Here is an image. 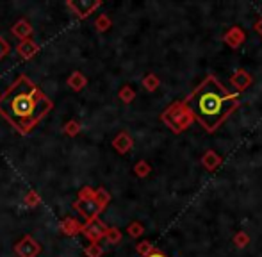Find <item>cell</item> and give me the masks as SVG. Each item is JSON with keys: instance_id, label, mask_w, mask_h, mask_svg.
Returning a JSON list of instances; mask_svg holds the SVG:
<instances>
[{"instance_id": "cell-1", "label": "cell", "mask_w": 262, "mask_h": 257, "mask_svg": "<svg viewBox=\"0 0 262 257\" xmlns=\"http://www.w3.org/2000/svg\"><path fill=\"white\" fill-rule=\"evenodd\" d=\"M54 102L27 75L18 79L0 95V115L20 134H29L50 111Z\"/></svg>"}, {"instance_id": "cell-2", "label": "cell", "mask_w": 262, "mask_h": 257, "mask_svg": "<svg viewBox=\"0 0 262 257\" xmlns=\"http://www.w3.org/2000/svg\"><path fill=\"white\" fill-rule=\"evenodd\" d=\"M186 105L207 132H214L239 105L237 93H230L216 77L209 75L193 93Z\"/></svg>"}, {"instance_id": "cell-3", "label": "cell", "mask_w": 262, "mask_h": 257, "mask_svg": "<svg viewBox=\"0 0 262 257\" xmlns=\"http://www.w3.org/2000/svg\"><path fill=\"white\" fill-rule=\"evenodd\" d=\"M109 200H111V197L105 189L84 188L82 191L79 193V200L73 204V207H75L88 222H91V220L98 218V215L107 207Z\"/></svg>"}, {"instance_id": "cell-4", "label": "cell", "mask_w": 262, "mask_h": 257, "mask_svg": "<svg viewBox=\"0 0 262 257\" xmlns=\"http://www.w3.org/2000/svg\"><path fill=\"white\" fill-rule=\"evenodd\" d=\"M162 122L173 132H182L194 122V116L186 105V102H175L171 108L162 113Z\"/></svg>"}, {"instance_id": "cell-5", "label": "cell", "mask_w": 262, "mask_h": 257, "mask_svg": "<svg viewBox=\"0 0 262 257\" xmlns=\"http://www.w3.org/2000/svg\"><path fill=\"white\" fill-rule=\"evenodd\" d=\"M14 252H16L18 257H38V254L41 252V247L39 243L34 240L32 236H24L14 247Z\"/></svg>"}, {"instance_id": "cell-6", "label": "cell", "mask_w": 262, "mask_h": 257, "mask_svg": "<svg viewBox=\"0 0 262 257\" xmlns=\"http://www.w3.org/2000/svg\"><path fill=\"white\" fill-rule=\"evenodd\" d=\"M80 232L91 241V243H98L102 238H105V232H107V225L104 222H100L98 218L91 220L88 222L86 225H82V230Z\"/></svg>"}, {"instance_id": "cell-7", "label": "cell", "mask_w": 262, "mask_h": 257, "mask_svg": "<svg viewBox=\"0 0 262 257\" xmlns=\"http://www.w3.org/2000/svg\"><path fill=\"white\" fill-rule=\"evenodd\" d=\"M252 82H253L252 75H250L248 72H245V70H237V72L230 77V84L235 88V91H237V93L246 91L250 86H252Z\"/></svg>"}, {"instance_id": "cell-8", "label": "cell", "mask_w": 262, "mask_h": 257, "mask_svg": "<svg viewBox=\"0 0 262 257\" xmlns=\"http://www.w3.org/2000/svg\"><path fill=\"white\" fill-rule=\"evenodd\" d=\"M223 39H225V43H228V47H232V49H237V47H241L243 43H245L246 34H245V31H243L241 27H232L230 31L223 36Z\"/></svg>"}, {"instance_id": "cell-9", "label": "cell", "mask_w": 262, "mask_h": 257, "mask_svg": "<svg viewBox=\"0 0 262 257\" xmlns=\"http://www.w3.org/2000/svg\"><path fill=\"white\" fill-rule=\"evenodd\" d=\"M68 6L75 11L77 16L84 18V16H88V14L93 13V11L100 6V2H68Z\"/></svg>"}, {"instance_id": "cell-10", "label": "cell", "mask_w": 262, "mask_h": 257, "mask_svg": "<svg viewBox=\"0 0 262 257\" xmlns=\"http://www.w3.org/2000/svg\"><path fill=\"white\" fill-rule=\"evenodd\" d=\"M16 50L24 59H31V57H34L36 54L39 52V45L32 41V39H25V41H21L20 45H18Z\"/></svg>"}, {"instance_id": "cell-11", "label": "cell", "mask_w": 262, "mask_h": 257, "mask_svg": "<svg viewBox=\"0 0 262 257\" xmlns=\"http://www.w3.org/2000/svg\"><path fill=\"white\" fill-rule=\"evenodd\" d=\"M132 145H134V141H132V138L127 134V132H120L113 141V146L120 154H127L128 150L132 148Z\"/></svg>"}, {"instance_id": "cell-12", "label": "cell", "mask_w": 262, "mask_h": 257, "mask_svg": "<svg viewBox=\"0 0 262 257\" xmlns=\"http://www.w3.org/2000/svg\"><path fill=\"white\" fill-rule=\"evenodd\" d=\"M202 164H204L205 170L214 172L221 164V157L217 156L214 150H207V152L204 154V157H202Z\"/></svg>"}, {"instance_id": "cell-13", "label": "cell", "mask_w": 262, "mask_h": 257, "mask_svg": "<svg viewBox=\"0 0 262 257\" xmlns=\"http://www.w3.org/2000/svg\"><path fill=\"white\" fill-rule=\"evenodd\" d=\"M13 34L16 36V38H21L25 41V39L29 38V36L32 34V27L27 24L25 20H20L18 24H14V27H13Z\"/></svg>"}, {"instance_id": "cell-14", "label": "cell", "mask_w": 262, "mask_h": 257, "mask_svg": "<svg viewBox=\"0 0 262 257\" xmlns=\"http://www.w3.org/2000/svg\"><path fill=\"white\" fill-rule=\"evenodd\" d=\"M61 229H62V232L68 234V236H75V234H79L80 230H82V225H80L79 222H75L73 218H64L62 220Z\"/></svg>"}, {"instance_id": "cell-15", "label": "cell", "mask_w": 262, "mask_h": 257, "mask_svg": "<svg viewBox=\"0 0 262 257\" xmlns=\"http://www.w3.org/2000/svg\"><path fill=\"white\" fill-rule=\"evenodd\" d=\"M86 84H88L86 77H84L80 72H73V75L68 79V86L72 88V90H75V91H82Z\"/></svg>"}, {"instance_id": "cell-16", "label": "cell", "mask_w": 262, "mask_h": 257, "mask_svg": "<svg viewBox=\"0 0 262 257\" xmlns=\"http://www.w3.org/2000/svg\"><path fill=\"white\" fill-rule=\"evenodd\" d=\"M143 86H145L148 91H156L159 88V77L156 73H148V75L143 79Z\"/></svg>"}, {"instance_id": "cell-17", "label": "cell", "mask_w": 262, "mask_h": 257, "mask_svg": "<svg viewBox=\"0 0 262 257\" xmlns=\"http://www.w3.org/2000/svg\"><path fill=\"white\" fill-rule=\"evenodd\" d=\"M105 240L109 241V243H113V245L120 243V241H121V232L118 229H114V227H107Z\"/></svg>"}, {"instance_id": "cell-18", "label": "cell", "mask_w": 262, "mask_h": 257, "mask_svg": "<svg viewBox=\"0 0 262 257\" xmlns=\"http://www.w3.org/2000/svg\"><path fill=\"white\" fill-rule=\"evenodd\" d=\"M136 250H138V254L141 255V257H146L148 254H152L156 248H154V245L150 243V241H141V243H138Z\"/></svg>"}, {"instance_id": "cell-19", "label": "cell", "mask_w": 262, "mask_h": 257, "mask_svg": "<svg viewBox=\"0 0 262 257\" xmlns=\"http://www.w3.org/2000/svg\"><path fill=\"white\" fill-rule=\"evenodd\" d=\"M234 243H235V247H237V248H245L246 245L250 243V236L245 232V230H241V232H237V234H235V238H234Z\"/></svg>"}, {"instance_id": "cell-20", "label": "cell", "mask_w": 262, "mask_h": 257, "mask_svg": "<svg viewBox=\"0 0 262 257\" xmlns=\"http://www.w3.org/2000/svg\"><path fill=\"white\" fill-rule=\"evenodd\" d=\"M127 232H128V236H132V238H139L143 232H145V229H143V225H141V223H138V222H132L130 225L127 227Z\"/></svg>"}, {"instance_id": "cell-21", "label": "cell", "mask_w": 262, "mask_h": 257, "mask_svg": "<svg viewBox=\"0 0 262 257\" xmlns=\"http://www.w3.org/2000/svg\"><path fill=\"white\" fill-rule=\"evenodd\" d=\"M134 97H136V93H134V90H132L130 86H123V88H121V91H120V98L125 102V104H128V102L134 100Z\"/></svg>"}, {"instance_id": "cell-22", "label": "cell", "mask_w": 262, "mask_h": 257, "mask_svg": "<svg viewBox=\"0 0 262 257\" xmlns=\"http://www.w3.org/2000/svg\"><path fill=\"white\" fill-rule=\"evenodd\" d=\"M134 172H136V175H138V177H146V175L150 174L148 163H145V161H139V163L134 166Z\"/></svg>"}, {"instance_id": "cell-23", "label": "cell", "mask_w": 262, "mask_h": 257, "mask_svg": "<svg viewBox=\"0 0 262 257\" xmlns=\"http://www.w3.org/2000/svg\"><path fill=\"white\" fill-rule=\"evenodd\" d=\"M102 254H104V250H102V247L98 243H91L90 247L86 248L88 257H102Z\"/></svg>"}, {"instance_id": "cell-24", "label": "cell", "mask_w": 262, "mask_h": 257, "mask_svg": "<svg viewBox=\"0 0 262 257\" xmlns=\"http://www.w3.org/2000/svg\"><path fill=\"white\" fill-rule=\"evenodd\" d=\"M111 27V20H109V16H105V14H102V16H98L97 18V29L100 32H104L107 31V29Z\"/></svg>"}, {"instance_id": "cell-25", "label": "cell", "mask_w": 262, "mask_h": 257, "mask_svg": "<svg viewBox=\"0 0 262 257\" xmlns=\"http://www.w3.org/2000/svg\"><path fill=\"white\" fill-rule=\"evenodd\" d=\"M9 52H11V45L7 43V39L4 36H0V59H4Z\"/></svg>"}, {"instance_id": "cell-26", "label": "cell", "mask_w": 262, "mask_h": 257, "mask_svg": "<svg viewBox=\"0 0 262 257\" xmlns=\"http://www.w3.org/2000/svg\"><path fill=\"white\" fill-rule=\"evenodd\" d=\"M25 204L29 205V207H36V205L39 204V197H38V193L36 191H31L25 197Z\"/></svg>"}, {"instance_id": "cell-27", "label": "cell", "mask_w": 262, "mask_h": 257, "mask_svg": "<svg viewBox=\"0 0 262 257\" xmlns=\"http://www.w3.org/2000/svg\"><path fill=\"white\" fill-rule=\"evenodd\" d=\"M79 128H80V125L77 122H70V123H66L64 132L68 136H73V134H77V132H79Z\"/></svg>"}, {"instance_id": "cell-28", "label": "cell", "mask_w": 262, "mask_h": 257, "mask_svg": "<svg viewBox=\"0 0 262 257\" xmlns=\"http://www.w3.org/2000/svg\"><path fill=\"white\" fill-rule=\"evenodd\" d=\"M146 257H168V255H164V254H162V252H159V250H154L152 254H148Z\"/></svg>"}, {"instance_id": "cell-29", "label": "cell", "mask_w": 262, "mask_h": 257, "mask_svg": "<svg viewBox=\"0 0 262 257\" xmlns=\"http://www.w3.org/2000/svg\"><path fill=\"white\" fill-rule=\"evenodd\" d=\"M255 31L259 32V34L262 36V18H260V20H259V22H257V24H255Z\"/></svg>"}]
</instances>
